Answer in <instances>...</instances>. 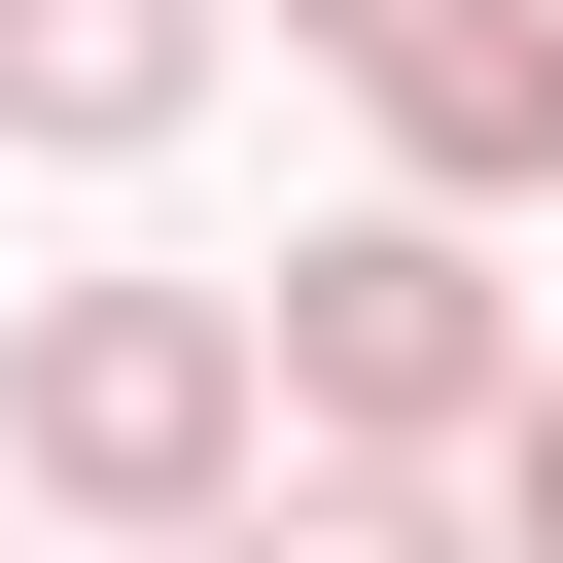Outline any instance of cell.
Returning a JSON list of instances; mask_svg holds the SVG:
<instances>
[{"label": "cell", "instance_id": "cell-5", "mask_svg": "<svg viewBox=\"0 0 563 563\" xmlns=\"http://www.w3.org/2000/svg\"><path fill=\"white\" fill-rule=\"evenodd\" d=\"M176 563H457V493H422V457H317V493H246V528H176Z\"/></svg>", "mask_w": 563, "mask_h": 563}, {"label": "cell", "instance_id": "cell-7", "mask_svg": "<svg viewBox=\"0 0 563 563\" xmlns=\"http://www.w3.org/2000/svg\"><path fill=\"white\" fill-rule=\"evenodd\" d=\"M0 563H35V528H0Z\"/></svg>", "mask_w": 563, "mask_h": 563}, {"label": "cell", "instance_id": "cell-4", "mask_svg": "<svg viewBox=\"0 0 563 563\" xmlns=\"http://www.w3.org/2000/svg\"><path fill=\"white\" fill-rule=\"evenodd\" d=\"M176 106H211V0H0V141L106 176V141H176Z\"/></svg>", "mask_w": 563, "mask_h": 563}, {"label": "cell", "instance_id": "cell-2", "mask_svg": "<svg viewBox=\"0 0 563 563\" xmlns=\"http://www.w3.org/2000/svg\"><path fill=\"white\" fill-rule=\"evenodd\" d=\"M246 387H282L317 457H493V422H528V352H493V246H457V211H317V246L246 282Z\"/></svg>", "mask_w": 563, "mask_h": 563}, {"label": "cell", "instance_id": "cell-3", "mask_svg": "<svg viewBox=\"0 0 563 563\" xmlns=\"http://www.w3.org/2000/svg\"><path fill=\"white\" fill-rule=\"evenodd\" d=\"M352 106H387V176L422 211H493V176H563V0H282Z\"/></svg>", "mask_w": 563, "mask_h": 563}, {"label": "cell", "instance_id": "cell-6", "mask_svg": "<svg viewBox=\"0 0 563 563\" xmlns=\"http://www.w3.org/2000/svg\"><path fill=\"white\" fill-rule=\"evenodd\" d=\"M493 563H563V352H528V422H493Z\"/></svg>", "mask_w": 563, "mask_h": 563}, {"label": "cell", "instance_id": "cell-1", "mask_svg": "<svg viewBox=\"0 0 563 563\" xmlns=\"http://www.w3.org/2000/svg\"><path fill=\"white\" fill-rule=\"evenodd\" d=\"M246 422H282L246 387V282H35L0 317V493L35 528H141L176 563V528H246Z\"/></svg>", "mask_w": 563, "mask_h": 563}]
</instances>
